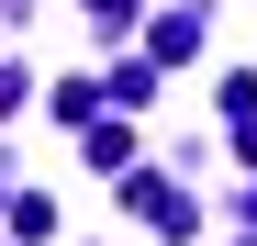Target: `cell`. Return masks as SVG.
I'll use <instances>...</instances> for the list:
<instances>
[{
    "instance_id": "6da1fadb",
    "label": "cell",
    "mask_w": 257,
    "mask_h": 246,
    "mask_svg": "<svg viewBox=\"0 0 257 246\" xmlns=\"http://www.w3.org/2000/svg\"><path fill=\"white\" fill-rule=\"evenodd\" d=\"M123 201H135V224H168V235H190V190H179V179H135Z\"/></svg>"
},
{
    "instance_id": "7a4b0ae2",
    "label": "cell",
    "mask_w": 257,
    "mask_h": 246,
    "mask_svg": "<svg viewBox=\"0 0 257 246\" xmlns=\"http://www.w3.org/2000/svg\"><path fill=\"white\" fill-rule=\"evenodd\" d=\"M90 168H135V123H90Z\"/></svg>"
},
{
    "instance_id": "3957f363",
    "label": "cell",
    "mask_w": 257,
    "mask_h": 246,
    "mask_svg": "<svg viewBox=\"0 0 257 246\" xmlns=\"http://www.w3.org/2000/svg\"><path fill=\"white\" fill-rule=\"evenodd\" d=\"M90 12H101V23H123V12H135V0H90Z\"/></svg>"
},
{
    "instance_id": "277c9868",
    "label": "cell",
    "mask_w": 257,
    "mask_h": 246,
    "mask_svg": "<svg viewBox=\"0 0 257 246\" xmlns=\"http://www.w3.org/2000/svg\"><path fill=\"white\" fill-rule=\"evenodd\" d=\"M235 157H246V168H257V123H246V135H235Z\"/></svg>"
}]
</instances>
